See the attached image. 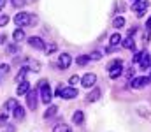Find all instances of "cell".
<instances>
[{"label": "cell", "instance_id": "1", "mask_svg": "<svg viewBox=\"0 0 151 132\" xmlns=\"http://www.w3.org/2000/svg\"><path fill=\"white\" fill-rule=\"evenodd\" d=\"M107 71H109V78H111V79H118V78L123 74V62H121V60L111 62L109 67H107Z\"/></svg>", "mask_w": 151, "mask_h": 132}, {"label": "cell", "instance_id": "2", "mask_svg": "<svg viewBox=\"0 0 151 132\" xmlns=\"http://www.w3.org/2000/svg\"><path fill=\"white\" fill-rule=\"evenodd\" d=\"M58 97H62V99H74V97H77V90L72 87H60L56 88V92H55Z\"/></svg>", "mask_w": 151, "mask_h": 132}, {"label": "cell", "instance_id": "3", "mask_svg": "<svg viewBox=\"0 0 151 132\" xmlns=\"http://www.w3.org/2000/svg\"><path fill=\"white\" fill-rule=\"evenodd\" d=\"M14 23H16L18 27H27V25L32 23V14H30V12H18V14L14 16Z\"/></svg>", "mask_w": 151, "mask_h": 132}, {"label": "cell", "instance_id": "4", "mask_svg": "<svg viewBox=\"0 0 151 132\" xmlns=\"http://www.w3.org/2000/svg\"><path fill=\"white\" fill-rule=\"evenodd\" d=\"M148 7H150V2H148V0H135V2H134V5H132L134 12H135L137 16H144Z\"/></svg>", "mask_w": 151, "mask_h": 132}, {"label": "cell", "instance_id": "5", "mask_svg": "<svg viewBox=\"0 0 151 132\" xmlns=\"http://www.w3.org/2000/svg\"><path fill=\"white\" fill-rule=\"evenodd\" d=\"M40 99H42V102H44V104H49V102L53 100V92H51L49 83L40 88Z\"/></svg>", "mask_w": 151, "mask_h": 132}, {"label": "cell", "instance_id": "6", "mask_svg": "<svg viewBox=\"0 0 151 132\" xmlns=\"http://www.w3.org/2000/svg\"><path fill=\"white\" fill-rule=\"evenodd\" d=\"M70 63H72V56L69 55V53H62V56L58 58V65H60V69H69L70 67Z\"/></svg>", "mask_w": 151, "mask_h": 132}, {"label": "cell", "instance_id": "7", "mask_svg": "<svg viewBox=\"0 0 151 132\" xmlns=\"http://www.w3.org/2000/svg\"><path fill=\"white\" fill-rule=\"evenodd\" d=\"M27 104H28V107L34 111V109H37V92L35 90H30L28 93H27Z\"/></svg>", "mask_w": 151, "mask_h": 132}, {"label": "cell", "instance_id": "8", "mask_svg": "<svg viewBox=\"0 0 151 132\" xmlns=\"http://www.w3.org/2000/svg\"><path fill=\"white\" fill-rule=\"evenodd\" d=\"M95 81H97V76L88 72V74H84V76H83V79H81V85H83L84 88H91L93 85H95Z\"/></svg>", "mask_w": 151, "mask_h": 132}, {"label": "cell", "instance_id": "9", "mask_svg": "<svg viewBox=\"0 0 151 132\" xmlns=\"http://www.w3.org/2000/svg\"><path fill=\"white\" fill-rule=\"evenodd\" d=\"M28 44H30L32 48H35V49H44V46H46L44 41H42L40 37H37V35H35V37H30V39H28Z\"/></svg>", "mask_w": 151, "mask_h": 132}, {"label": "cell", "instance_id": "10", "mask_svg": "<svg viewBox=\"0 0 151 132\" xmlns=\"http://www.w3.org/2000/svg\"><path fill=\"white\" fill-rule=\"evenodd\" d=\"M150 81H151V78H135V79H132V87L134 88H142V87H146Z\"/></svg>", "mask_w": 151, "mask_h": 132}, {"label": "cell", "instance_id": "11", "mask_svg": "<svg viewBox=\"0 0 151 132\" xmlns=\"http://www.w3.org/2000/svg\"><path fill=\"white\" fill-rule=\"evenodd\" d=\"M100 95H102V92H100L99 88H93V90L88 93L86 100H88V102H95V100H99V99H100Z\"/></svg>", "mask_w": 151, "mask_h": 132}, {"label": "cell", "instance_id": "12", "mask_svg": "<svg viewBox=\"0 0 151 132\" xmlns=\"http://www.w3.org/2000/svg\"><path fill=\"white\" fill-rule=\"evenodd\" d=\"M16 92H18V95H25V93H28V92H30V83H28L27 79L21 81V83L18 85V90H16Z\"/></svg>", "mask_w": 151, "mask_h": 132}, {"label": "cell", "instance_id": "13", "mask_svg": "<svg viewBox=\"0 0 151 132\" xmlns=\"http://www.w3.org/2000/svg\"><path fill=\"white\" fill-rule=\"evenodd\" d=\"M12 39H14V43H21V41L25 39V32H23V28H16L14 34H12Z\"/></svg>", "mask_w": 151, "mask_h": 132}, {"label": "cell", "instance_id": "14", "mask_svg": "<svg viewBox=\"0 0 151 132\" xmlns=\"http://www.w3.org/2000/svg\"><path fill=\"white\" fill-rule=\"evenodd\" d=\"M139 63H141V67H142V69H148V67L151 65V56L146 53V51H144V55H142V58H141V62H139Z\"/></svg>", "mask_w": 151, "mask_h": 132}, {"label": "cell", "instance_id": "15", "mask_svg": "<svg viewBox=\"0 0 151 132\" xmlns=\"http://www.w3.org/2000/svg\"><path fill=\"white\" fill-rule=\"evenodd\" d=\"M72 122H74L76 125H81V123L84 122V115H83V111H76L74 115H72Z\"/></svg>", "mask_w": 151, "mask_h": 132}, {"label": "cell", "instance_id": "16", "mask_svg": "<svg viewBox=\"0 0 151 132\" xmlns=\"http://www.w3.org/2000/svg\"><path fill=\"white\" fill-rule=\"evenodd\" d=\"M30 72V69L28 67H21V71H19V74L16 76V81L18 83H21V81H25V78H27V74Z\"/></svg>", "mask_w": 151, "mask_h": 132}, {"label": "cell", "instance_id": "17", "mask_svg": "<svg viewBox=\"0 0 151 132\" xmlns=\"http://www.w3.org/2000/svg\"><path fill=\"white\" fill-rule=\"evenodd\" d=\"M18 106H19V102H18L16 99H9V100L5 102V109H7V111H14Z\"/></svg>", "mask_w": 151, "mask_h": 132}, {"label": "cell", "instance_id": "18", "mask_svg": "<svg viewBox=\"0 0 151 132\" xmlns=\"http://www.w3.org/2000/svg\"><path fill=\"white\" fill-rule=\"evenodd\" d=\"M56 113H58V107H56V106H49V107L46 109V113H44V118H46V120H47V118H53Z\"/></svg>", "mask_w": 151, "mask_h": 132}, {"label": "cell", "instance_id": "19", "mask_svg": "<svg viewBox=\"0 0 151 132\" xmlns=\"http://www.w3.org/2000/svg\"><path fill=\"white\" fill-rule=\"evenodd\" d=\"M109 43H111V46H113V48L119 46V44H121V35H119L118 32H116V34H113V35H111V39H109Z\"/></svg>", "mask_w": 151, "mask_h": 132}, {"label": "cell", "instance_id": "20", "mask_svg": "<svg viewBox=\"0 0 151 132\" xmlns=\"http://www.w3.org/2000/svg\"><path fill=\"white\" fill-rule=\"evenodd\" d=\"M121 44H123V48H125V49H135V41H134L132 37L125 39V41H123Z\"/></svg>", "mask_w": 151, "mask_h": 132}, {"label": "cell", "instance_id": "21", "mask_svg": "<svg viewBox=\"0 0 151 132\" xmlns=\"http://www.w3.org/2000/svg\"><path fill=\"white\" fill-rule=\"evenodd\" d=\"M14 118H16V120H23V118H25V109H23L21 106H18V107L14 109Z\"/></svg>", "mask_w": 151, "mask_h": 132}, {"label": "cell", "instance_id": "22", "mask_svg": "<svg viewBox=\"0 0 151 132\" xmlns=\"http://www.w3.org/2000/svg\"><path fill=\"white\" fill-rule=\"evenodd\" d=\"M53 132H70V127H69L67 123H58V125L53 129Z\"/></svg>", "mask_w": 151, "mask_h": 132}, {"label": "cell", "instance_id": "23", "mask_svg": "<svg viewBox=\"0 0 151 132\" xmlns=\"http://www.w3.org/2000/svg\"><path fill=\"white\" fill-rule=\"evenodd\" d=\"M56 49H58V46H56L55 43H49V44H46V46H44V51H46L47 55H51V53H55Z\"/></svg>", "mask_w": 151, "mask_h": 132}, {"label": "cell", "instance_id": "24", "mask_svg": "<svg viewBox=\"0 0 151 132\" xmlns=\"http://www.w3.org/2000/svg\"><path fill=\"white\" fill-rule=\"evenodd\" d=\"M88 62H90V56H86V55H81V56L76 58V63L77 65H86Z\"/></svg>", "mask_w": 151, "mask_h": 132}, {"label": "cell", "instance_id": "25", "mask_svg": "<svg viewBox=\"0 0 151 132\" xmlns=\"http://www.w3.org/2000/svg\"><path fill=\"white\" fill-rule=\"evenodd\" d=\"M113 25H114V28H121V27H123V25H125V19H123V18H121V16H118V18H114Z\"/></svg>", "mask_w": 151, "mask_h": 132}, {"label": "cell", "instance_id": "26", "mask_svg": "<svg viewBox=\"0 0 151 132\" xmlns=\"http://www.w3.org/2000/svg\"><path fill=\"white\" fill-rule=\"evenodd\" d=\"M9 71H11V67H9L7 63L0 65V76H7V74H9Z\"/></svg>", "mask_w": 151, "mask_h": 132}, {"label": "cell", "instance_id": "27", "mask_svg": "<svg viewBox=\"0 0 151 132\" xmlns=\"http://www.w3.org/2000/svg\"><path fill=\"white\" fill-rule=\"evenodd\" d=\"M30 69H32L34 72H39V71H40V63H39L37 60H34V62L30 63Z\"/></svg>", "mask_w": 151, "mask_h": 132}, {"label": "cell", "instance_id": "28", "mask_svg": "<svg viewBox=\"0 0 151 132\" xmlns=\"http://www.w3.org/2000/svg\"><path fill=\"white\" fill-rule=\"evenodd\" d=\"M9 23V16L7 14H0V27H5Z\"/></svg>", "mask_w": 151, "mask_h": 132}, {"label": "cell", "instance_id": "29", "mask_svg": "<svg viewBox=\"0 0 151 132\" xmlns=\"http://www.w3.org/2000/svg\"><path fill=\"white\" fill-rule=\"evenodd\" d=\"M102 58V53L100 51H93L91 55H90V60H100Z\"/></svg>", "mask_w": 151, "mask_h": 132}, {"label": "cell", "instance_id": "30", "mask_svg": "<svg viewBox=\"0 0 151 132\" xmlns=\"http://www.w3.org/2000/svg\"><path fill=\"white\" fill-rule=\"evenodd\" d=\"M134 74H135V71H134V67H130V69H127V72H125V76H127V79H132V78H134Z\"/></svg>", "mask_w": 151, "mask_h": 132}, {"label": "cell", "instance_id": "31", "mask_svg": "<svg viewBox=\"0 0 151 132\" xmlns=\"http://www.w3.org/2000/svg\"><path fill=\"white\" fill-rule=\"evenodd\" d=\"M79 81H81V79H79V76H77V74H76V76H70V79H69V83H70V85H77Z\"/></svg>", "mask_w": 151, "mask_h": 132}, {"label": "cell", "instance_id": "32", "mask_svg": "<svg viewBox=\"0 0 151 132\" xmlns=\"http://www.w3.org/2000/svg\"><path fill=\"white\" fill-rule=\"evenodd\" d=\"M142 55H144V51H137V53L134 55V62H141V58H142Z\"/></svg>", "mask_w": 151, "mask_h": 132}, {"label": "cell", "instance_id": "33", "mask_svg": "<svg viewBox=\"0 0 151 132\" xmlns=\"http://www.w3.org/2000/svg\"><path fill=\"white\" fill-rule=\"evenodd\" d=\"M11 2H12L14 7H23L25 5V0H11Z\"/></svg>", "mask_w": 151, "mask_h": 132}, {"label": "cell", "instance_id": "34", "mask_svg": "<svg viewBox=\"0 0 151 132\" xmlns=\"http://www.w3.org/2000/svg\"><path fill=\"white\" fill-rule=\"evenodd\" d=\"M5 122H7V115L4 113V115L0 116V125H2V123H5Z\"/></svg>", "mask_w": 151, "mask_h": 132}, {"label": "cell", "instance_id": "35", "mask_svg": "<svg viewBox=\"0 0 151 132\" xmlns=\"http://www.w3.org/2000/svg\"><path fill=\"white\" fill-rule=\"evenodd\" d=\"M135 32H137V28H128V35H130V37H132Z\"/></svg>", "mask_w": 151, "mask_h": 132}, {"label": "cell", "instance_id": "36", "mask_svg": "<svg viewBox=\"0 0 151 132\" xmlns=\"http://www.w3.org/2000/svg\"><path fill=\"white\" fill-rule=\"evenodd\" d=\"M16 49H18V48H16V44H11V46H9V51H11V53H14Z\"/></svg>", "mask_w": 151, "mask_h": 132}, {"label": "cell", "instance_id": "37", "mask_svg": "<svg viewBox=\"0 0 151 132\" xmlns=\"http://www.w3.org/2000/svg\"><path fill=\"white\" fill-rule=\"evenodd\" d=\"M146 28H150L151 30V16H150V19H148V23H146Z\"/></svg>", "mask_w": 151, "mask_h": 132}, {"label": "cell", "instance_id": "38", "mask_svg": "<svg viewBox=\"0 0 151 132\" xmlns=\"http://www.w3.org/2000/svg\"><path fill=\"white\" fill-rule=\"evenodd\" d=\"M5 2H7V0H0V9H2V7H5Z\"/></svg>", "mask_w": 151, "mask_h": 132}, {"label": "cell", "instance_id": "39", "mask_svg": "<svg viewBox=\"0 0 151 132\" xmlns=\"http://www.w3.org/2000/svg\"><path fill=\"white\" fill-rule=\"evenodd\" d=\"M5 43V35H0V44H4Z\"/></svg>", "mask_w": 151, "mask_h": 132}]
</instances>
